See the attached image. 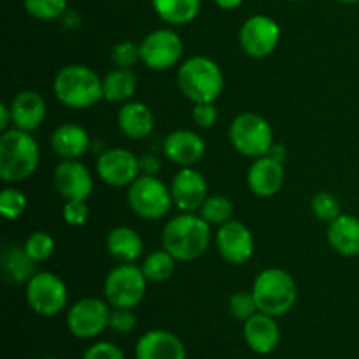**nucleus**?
Returning <instances> with one entry per match:
<instances>
[{
    "mask_svg": "<svg viewBox=\"0 0 359 359\" xmlns=\"http://www.w3.org/2000/svg\"><path fill=\"white\" fill-rule=\"evenodd\" d=\"M13 123V114H11V107L7 104L0 105V132H7L9 125Z\"/></svg>",
    "mask_w": 359,
    "mask_h": 359,
    "instance_id": "obj_42",
    "label": "nucleus"
},
{
    "mask_svg": "<svg viewBox=\"0 0 359 359\" xmlns=\"http://www.w3.org/2000/svg\"><path fill=\"white\" fill-rule=\"evenodd\" d=\"M326 238L339 255L347 258L359 256V219L351 214H340L337 219L328 223Z\"/></svg>",
    "mask_w": 359,
    "mask_h": 359,
    "instance_id": "obj_23",
    "label": "nucleus"
},
{
    "mask_svg": "<svg viewBox=\"0 0 359 359\" xmlns=\"http://www.w3.org/2000/svg\"><path fill=\"white\" fill-rule=\"evenodd\" d=\"M51 149L62 160H79L90 149V135L86 130L74 123H63L53 132Z\"/></svg>",
    "mask_w": 359,
    "mask_h": 359,
    "instance_id": "obj_22",
    "label": "nucleus"
},
{
    "mask_svg": "<svg viewBox=\"0 0 359 359\" xmlns=\"http://www.w3.org/2000/svg\"><path fill=\"white\" fill-rule=\"evenodd\" d=\"M53 182L65 200H84L93 193V177L79 160H62L53 172Z\"/></svg>",
    "mask_w": 359,
    "mask_h": 359,
    "instance_id": "obj_16",
    "label": "nucleus"
},
{
    "mask_svg": "<svg viewBox=\"0 0 359 359\" xmlns=\"http://www.w3.org/2000/svg\"><path fill=\"white\" fill-rule=\"evenodd\" d=\"M151 4L158 18L174 27L195 21L202 7V0H151Z\"/></svg>",
    "mask_w": 359,
    "mask_h": 359,
    "instance_id": "obj_27",
    "label": "nucleus"
},
{
    "mask_svg": "<svg viewBox=\"0 0 359 359\" xmlns=\"http://www.w3.org/2000/svg\"><path fill=\"white\" fill-rule=\"evenodd\" d=\"M23 245L35 263L46 262V259L51 258L56 248L55 238H53L48 231H42V230L30 233V237L25 241Z\"/></svg>",
    "mask_w": 359,
    "mask_h": 359,
    "instance_id": "obj_32",
    "label": "nucleus"
},
{
    "mask_svg": "<svg viewBox=\"0 0 359 359\" xmlns=\"http://www.w3.org/2000/svg\"><path fill=\"white\" fill-rule=\"evenodd\" d=\"M184 53V42L177 32L158 28L140 42V62L151 70H167L177 65Z\"/></svg>",
    "mask_w": 359,
    "mask_h": 359,
    "instance_id": "obj_10",
    "label": "nucleus"
},
{
    "mask_svg": "<svg viewBox=\"0 0 359 359\" xmlns=\"http://www.w3.org/2000/svg\"><path fill=\"white\" fill-rule=\"evenodd\" d=\"M133 309L112 307L111 318H109V330H112L118 335H126L132 333L137 326V318L133 314Z\"/></svg>",
    "mask_w": 359,
    "mask_h": 359,
    "instance_id": "obj_37",
    "label": "nucleus"
},
{
    "mask_svg": "<svg viewBox=\"0 0 359 359\" xmlns=\"http://www.w3.org/2000/svg\"><path fill=\"white\" fill-rule=\"evenodd\" d=\"M111 309L107 300L83 298L70 307L67 314V328L76 339H95L109 328Z\"/></svg>",
    "mask_w": 359,
    "mask_h": 359,
    "instance_id": "obj_12",
    "label": "nucleus"
},
{
    "mask_svg": "<svg viewBox=\"0 0 359 359\" xmlns=\"http://www.w3.org/2000/svg\"><path fill=\"white\" fill-rule=\"evenodd\" d=\"M126 200L133 212L147 221L161 219L174 205L170 188L156 175L140 174L128 186Z\"/></svg>",
    "mask_w": 359,
    "mask_h": 359,
    "instance_id": "obj_7",
    "label": "nucleus"
},
{
    "mask_svg": "<svg viewBox=\"0 0 359 359\" xmlns=\"http://www.w3.org/2000/svg\"><path fill=\"white\" fill-rule=\"evenodd\" d=\"M214 2H216V6L221 7V9L233 11L237 9V7H241L242 4H244V0H214Z\"/></svg>",
    "mask_w": 359,
    "mask_h": 359,
    "instance_id": "obj_43",
    "label": "nucleus"
},
{
    "mask_svg": "<svg viewBox=\"0 0 359 359\" xmlns=\"http://www.w3.org/2000/svg\"><path fill=\"white\" fill-rule=\"evenodd\" d=\"M2 272L11 283H28L35 276V262L30 258L25 245H9L2 251Z\"/></svg>",
    "mask_w": 359,
    "mask_h": 359,
    "instance_id": "obj_26",
    "label": "nucleus"
},
{
    "mask_svg": "<svg viewBox=\"0 0 359 359\" xmlns=\"http://www.w3.org/2000/svg\"><path fill=\"white\" fill-rule=\"evenodd\" d=\"M244 340L252 353L262 356L272 354L280 344V328L276 318L256 312L244 323Z\"/></svg>",
    "mask_w": 359,
    "mask_h": 359,
    "instance_id": "obj_20",
    "label": "nucleus"
},
{
    "mask_svg": "<svg viewBox=\"0 0 359 359\" xmlns=\"http://www.w3.org/2000/svg\"><path fill=\"white\" fill-rule=\"evenodd\" d=\"M97 174L112 188H126L140 175V161L125 147L105 149L97 160Z\"/></svg>",
    "mask_w": 359,
    "mask_h": 359,
    "instance_id": "obj_13",
    "label": "nucleus"
},
{
    "mask_svg": "<svg viewBox=\"0 0 359 359\" xmlns=\"http://www.w3.org/2000/svg\"><path fill=\"white\" fill-rule=\"evenodd\" d=\"M23 7L35 20L53 21L67 13L69 0H23Z\"/></svg>",
    "mask_w": 359,
    "mask_h": 359,
    "instance_id": "obj_31",
    "label": "nucleus"
},
{
    "mask_svg": "<svg viewBox=\"0 0 359 359\" xmlns=\"http://www.w3.org/2000/svg\"><path fill=\"white\" fill-rule=\"evenodd\" d=\"M186 347L175 333L167 330L146 332L135 344V359H186Z\"/></svg>",
    "mask_w": 359,
    "mask_h": 359,
    "instance_id": "obj_18",
    "label": "nucleus"
},
{
    "mask_svg": "<svg viewBox=\"0 0 359 359\" xmlns=\"http://www.w3.org/2000/svg\"><path fill=\"white\" fill-rule=\"evenodd\" d=\"M140 161V174H146V175H156L158 170H160V160L156 156H147L139 158Z\"/></svg>",
    "mask_w": 359,
    "mask_h": 359,
    "instance_id": "obj_41",
    "label": "nucleus"
},
{
    "mask_svg": "<svg viewBox=\"0 0 359 359\" xmlns=\"http://www.w3.org/2000/svg\"><path fill=\"white\" fill-rule=\"evenodd\" d=\"M228 135L235 151L255 160L270 154L273 147L272 126L263 116L255 114V112L238 114L231 121Z\"/></svg>",
    "mask_w": 359,
    "mask_h": 359,
    "instance_id": "obj_6",
    "label": "nucleus"
},
{
    "mask_svg": "<svg viewBox=\"0 0 359 359\" xmlns=\"http://www.w3.org/2000/svg\"><path fill=\"white\" fill-rule=\"evenodd\" d=\"M105 249L119 263H135L142 256L144 242L130 226L112 228L105 238Z\"/></svg>",
    "mask_w": 359,
    "mask_h": 359,
    "instance_id": "obj_25",
    "label": "nucleus"
},
{
    "mask_svg": "<svg viewBox=\"0 0 359 359\" xmlns=\"http://www.w3.org/2000/svg\"><path fill=\"white\" fill-rule=\"evenodd\" d=\"M83 359H126L125 353L112 342H95L83 354Z\"/></svg>",
    "mask_w": 359,
    "mask_h": 359,
    "instance_id": "obj_40",
    "label": "nucleus"
},
{
    "mask_svg": "<svg viewBox=\"0 0 359 359\" xmlns=\"http://www.w3.org/2000/svg\"><path fill=\"white\" fill-rule=\"evenodd\" d=\"M149 280L135 263H119L104 280L105 300L111 307L135 309L146 294Z\"/></svg>",
    "mask_w": 359,
    "mask_h": 359,
    "instance_id": "obj_8",
    "label": "nucleus"
},
{
    "mask_svg": "<svg viewBox=\"0 0 359 359\" xmlns=\"http://www.w3.org/2000/svg\"><path fill=\"white\" fill-rule=\"evenodd\" d=\"M11 114H13L14 128L34 132L46 119V100L42 95L34 90H23L11 100Z\"/></svg>",
    "mask_w": 359,
    "mask_h": 359,
    "instance_id": "obj_21",
    "label": "nucleus"
},
{
    "mask_svg": "<svg viewBox=\"0 0 359 359\" xmlns=\"http://www.w3.org/2000/svg\"><path fill=\"white\" fill-rule=\"evenodd\" d=\"M311 207L314 216L319 221H323V223H332L333 219H337L342 214V210H340V200L330 191L316 193L312 196Z\"/></svg>",
    "mask_w": 359,
    "mask_h": 359,
    "instance_id": "obj_34",
    "label": "nucleus"
},
{
    "mask_svg": "<svg viewBox=\"0 0 359 359\" xmlns=\"http://www.w3.org/2000/svg\"><path fill=\"white\" fill-rule=\"evenodd\" d=\"M163 153L179 167H193L205 154V142L191 130H175L163 140Z\"/></svg>",
    "mask_w": 359,
    "mask_h": 359,
    "instance_id": "obj_19",
    "label": "nucleus"
},
{
    "mask_svg": "<svg viewBox=\"0 0 359 359\" xmlns=\"http://www.w3.org/2000/svg\"><path fill=\"white\" fill-rule=\"evenodd\" d=\"M210 242V224L195 212H181L172 217L161 231V249L170 252L177 262L198 259Z\"/></svg>",
    "mask_w": 359,
    "mask_h": 359,
    "instance_id": "obj_1",
    "label": "nucleus"
},
{
    "mask_svg": "<svg viewBox=\"0 0 359 359\" xmlns=\"http://www.w3.org/2000/svg\"><path fill=\"white\" fill-rule=\"evenodd\" d=\"M340 4H346V6H353V4H359V0H337Z\"/></svg>",
    "mask_w": 359,
    "mask_h": 359,
    "instance_id": "obj_44",
    "label": "nucleus"
},
{
    "mask_svg": "<svg viewBox=\"0 0 359 359\" xmlns=\"http://www.w3.org/2000/svg\"><path fill=\"white\" fill-rule=\"evenodd\" d=\"M258 311L263 314L280 318L294 307L298 298V286L293 276L283 269H265L258 273L252 284Z\"/></svg>",
    "mask_w": 359,
    "mask_h": 359,
    "instance_id": "obj_5",
    "label": "nucleus"
},
{
    "mask_svg": "<svg viewBox=\"0 0 359 359\" xmlns=\"http://www.w3.org/2000/svg\"><path fill=\"white\" fill-rule=\"evenodd\" d=\"M216 248L230 265H244L255 255V238L242 221H226L216 233Z\"/></svg>",
    "mask_w": 359,
    "mask_h": 359,
    "instance_id": "obj_14",
    "label": "nucleus"
},
{
    "mask_svg": "<svg viewBox=\"0 0 359 359\" xmlns=\"http://www.w3.org/2000/svg\"><path fill=\"white\" fill-rule=\"evenodd\" d=\"M111 60L119 69H130L140 62V46H137L132 41L118 42L111 49Z\"/></svg>",
    "mask_w": 359,
    "mask_h": 359,
    "instance_id": "obj_36",
    "label": "nucleus"
},
{
    "mask_svg": "<svg viewBox=\"0 0 359 359\" xmlns=\"http://www.w3.org/2000/svg\"><path fill=\"white\" fill-rule=\"evenodd\" d=\"M174 205L181 212H196L209 196V186L202 172L193 167H182L170 184Z\"/></svg>",
    "mask_w": 359,
    "mask_h": 359,
    "instance_id": "obj_15",
    "label": "nucleus"
},
{
    "mask_svg": "<svg viewBox=\"0 0 359 359\" xmlns=\"http://www.w3.org/2000/svg\"><path fill=\"white\" fill-rule=\"evenodd\" d=\"M181 93L193 104L216 102L224 90V74L214 60L207 56H191L177 70Z\"/></svg>",
    "mask_w": 359,
    "mask_h": 359,
    "instance_id": "obj_4",
    "label": "nucleus"
},
{
    "mask_svg": "<svg viewBox=\"0 0 359 359\" xmlns=\"http://www.w3.org/2000/svg\"><path fill=\"white\" fill-rule=\"evenodd\" d=\"M62 216L69 226L79 228L86 224L90 212H88V205L84 200H65Z\"/></svg>",
    "mask_w": 359,
    "mask_h": 359,
    "instance_id": "obj_38",
    "label": "nucleus"
},
{
    "mask_svg": "<svg viewBox=\"0 0 359 359\" xmlns=\"http://www.w3.org/2000/svg\"><path fill=\"white\" fill-rule=\"evenodd\" d=\"M198 212L210 226H221L231 219L233 203L223 195H209Z\"/></svg>",
    "mask_w": 359,
    "mask_h": 359,
    "instance_id": "obj_30",
    "label": "nucleus"
},
{
    "mask_svg": "<svg viewBox=\"0 0 359 359\" xmlns=\"http://www.w3.org/2000/svg\"><path fill=\"white\" fill-rule=\"evenodd\" d=\"M280 41V27L266 14H255L242 23L238 30V44L251 58H266L277 49Z\"/></svg>",
    "mask_w": 359,
    "mask_h": 359,
    "instance_id": "obj_11",
    "label": "nucleus"
},
{
    "mask_svg": "<svg viewBox=\"0 0 359 359\" xmlns=\"http://www.w3.org/2000/svg\"><path fill=\"white\" fill-rule=\"evenodd\" d=\"M191 118L200 128H210L217 123L219 114H217V107L214 105V102H202V104H195Z\"/></svg>",
    "mask_w": 359,
    "mask_h": 359,
    "instance_id": "obj_39",
    "label": "nucleus"
},
{
    "mask_svg": "<svg viewBox=\"0 0 359 359\" xmlns=\"http://www.w3.org/2000/svg\"><path fill=\"white\" fill-rule=\"evenodd\" d=\"M27 304L42 318H55L65 309L69 291L62 277L53 272H37L27 283Z\"/></svg>",
    "mask_w": 359,
    "mask_h": 359,
    "instance_id": "obj_9",
    "label": "nucleus"
},
{
    "mask_svg": "<svg viewBox=\"0 0 359 359\" xmlns=\"http://www.w3.org/2000/svg\"><path fill=\"white\" fill-rule=\"evenodd\" d=\"M137 76L132 72V69H119L107 74L102 79V90H104V100L107 102H128L135 95Z\"/></svg>",
    "mask_w": 359,
    "mask_h": 359,
    "instance_id": "obj_28",
    "label": "nucleus"
},
{
    "mask_svg": "<svg viewBox=\"0 0 359 359\" xmlns=\"http://www.w3.org/2000/svg\"><path fill=\"white\" fill-rule=\"evenodd\" d=\"M284 2H293V4H298V2H307V0H284Z\"/></svg>",
    "mask_w": 359,
    "mask_h": 359,
    "instance_id": "obj_45",
    "label": "nucleus"
},
{
    "mask_svg": "<svg viewBox=\"0 0 359 359\" xmlns=\"http://www.w3.org/2000/svg\"><path fill=\"white\" fill-rule=\"evenodd\" d=\"M39 161L41 151L30 132L11 128L0 135V179L4 182L16 184L30 179Z\"/></svg>",
    "mask_w": 359,
    "mask_h": 359,
    "instance_id": "obj_2",
    "label": "nucleus"
},
{
    "mask_svg": "<svg viewBox=\"0 0 359 359\" xmlns=\"http://www.w3.org/2000/svg\"><path fill=\"white\" fill-rule=\"evenodd\" d=\"M27 203L28 200L25 193L14 188V186L4 188L2 193H0V212L9 221H14L23 216V212L27 210Z\"/></svg>",
    "mask_w": 359,
    "mask_h": 359,
    "instance_id": "obj_33",
    "label": "nucleus"
},
{
    "mask_svg": "<svg viewBox=\"0 0 359 359\" xmlns=\"http://www.w3.org/2000/svg\"><path fill=\"white\" fill-rule=\"evenodd\" d=\"M228 309H230V314L242 323H245L251 316L259 312L255 297H252V291H237V293L231 294Z\"/></svg>",
    "mask_w": 359,
    "mask_h": 359,
    "instance_id": "obj_35",
    "label": "nucleus"
},
{
    "mask_svg": "<svg viewBox=\"0 0 359 359\" xmlns=\"http://www.w3.org/2000/svg\"><path fill=\"white\" fill-rule=\"evenodd\" d=\"M37 359H58V358H53V356H42V358H37Z\"/></svg>",
    "mask_w": 359,
    "mask_h": 359,
    "instance_id": "obj_46",
    "label": "nucleus"
},
{
    "mask_svg": "<svg viewBox=\"0 0 359 359\" xmlns=\"http://www.w3.org/2000/svg\"><path fill=\"white\" fill-rule=\"evenodd\" d=\"M175 262L177 259L167 252L165 249L161 251L151 252L149 256H146V259L142 262L140 269H142L144 276L149 283H167L172 276H174L175 270Z\"/></svg>",
    "mask_w": 359,
    "mask_h": 359,
    "instance_id": "obj_29",
    "label": "nucleus"
},
{
    "mask_svg": "<svg viewBox=\"0 0 359 359\" xmlns=\"http://www.w3.org/2000/svg\"><path fill=\"white\" fill-rule=\"evenodd\" d=\"M53 91L60 104L70 109H90L104 98L98 74L79 63L65 65L58 70L53 81Z\"/></svg>",
    "mask_w": 359,
    "mask_h": 359,
    "instance_id": "obj_3",
    "label": "nucleus"
},
{
    "mask_svg": "<svg viewBox=\"0 0 359 359\" xmlns=\"http://www.w3.org/2000/svg\"><path fill=\"white\" fill-rule=\"evenodd\" d=\"M284 161L272 154L256 158L248 170V186L259 198H272L284 186Z\"/></svg>",
    "mask_w": 359,
    "mask_h": 359,
    "instance_id": "obj_17",
    "label": "nucleus"
},
{
    "mask_svg": "<svg viewBox=\"0 0 359 359\" xmlns=\"http://www.w3.org/2000/svg\"><path fill=\"white\" fill-rule=\"evenodd\" d=\"M118 125L128 139H146L154 130V114L142 102H125L118 112Z\"/></svg>",
    "mask_w": 359,
    "mask_h": 359,
    "instance_id": "obj_24",
    "label": "nucleus"
}]
</instances>
